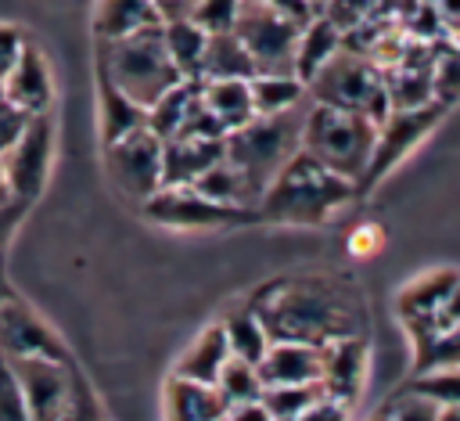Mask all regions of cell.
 Segmentation results:
<instances>
[{"label": "cell", "mask_w": 460, "mask_h": 421, "mask_svg": "<svg viewBox=\"0 0 460 421\" xmlns=\"http://www.w3.org/2000/svg\"><path fill=\"white\" fill-rule=\"evenodd\" d=\"M255 76L248 50L241 47V40L234 32H208L205 50H201V65H198V79H248Z\"/></svg>", "instance_id": "cb8c5ba5"}, {"label": "cell", "mask_w": 460, "mask_h": 421, "mask_svg": "<svg viewBox=\"0 0 460 421\" xmlns=\"http://www.w3.org/2000/svg\"><path fill=\"white\" fill-rule=\"evenodd\" d=\"M237 7H241V0H198L190 11V22L201 32H230Z\"/></svg>", "instance_id": "d6a6232c"}, {"label": "cell", "mask_w": 460, "mask_h": 421, "mask_svg": "<svg viewBox=\"0 0 460 421\" xmlns=\"http://www.w3.org/2000/svg\"><path fill=\"white\" fill-rule=\"evenodd\" d=\"M270 342L323 345L345 335H363V299L334 273L277 277L248 302Z\"/></svg>", "instance_id": "6da1fadb"}, {"label": "cell", "mask_w": 460, "mask_h": 421, "mask_svg": "<svg viewBox=\"0 0 460 421\" xmlns=\"http://www.w3.org/2000/svg\"><path fill=\"white\" fill-rule=\"evenodd\" d=\"M305 97L313 104L359 112V115H367L374 122L388 112L381 68L374 65V58H367V54L345 47V43L305 79Z\"/></svg>", "instance_id": "8992f818"}, {"label": "cell", "mask_w": 460, "mask_h": 421, "mask_svg": "<svg viewBox=\"0 0 460 421\" xmlns=\"http://www.w3.org/2000/svg\"><path fill=\"white\" fill-rule=\"evenodd\" d=\"M219 421H226V414H223V417H219Z\"/></svg>", "instance_id": "7bdbcfd3"}, {"label": "cell", "mask_w": 460, "mask_h": 421, "mask_svg": "<svg viewBox=\"0 0 460 421\" xmlns=\"http://www.w3.org/2000/svg\"><path fill=\"white\" fill-rule=\"evenodd\" d=\"M198 97L205 112L216 119L223 137L252 119V97H248V79H194Z\"/></svg>", "instance_id": "44dd1931"}, {"label": "cell", "mask_w": 460, "mask_h": 421, "mask_svg": "<svg viewBox=\"0 0 460 421\" xmlns=\"http://www.w3.org/2000/svg\"><path fill=\"white\" fill-rule=\"evenodd\" d=\"M262 389H277V385H309L316 381L320 371V356L316 345H302V342H270V349L262 353V360L255 363Z\"/></svg>", "instance_id": "e0dca14e"}, {"label": "cell", "mask_w": 460, "mask_h": 421, "mask_svg": "<svg viewBox=\"0 0 460 421\" xmlns=\"http://www.w3.org/2000/svg\"><path fill=\"white\" fill-rule=\"evenodd\" d=\"M449 112V104L442 101H424V104H413V108H388L381 119H377V133H374V151H370V162L356 184L359 194H367L374 184H381L438 122L442 115Z\"/></svg>", "instance_id": "ba28073f"}, {"label": "cell", "mask_w": 460, "mask_h": 421, "mask_svg": "<svg viewBox=\"0 0 460 421\" xmlns=\"http://www.w3.org/2000/svg\"><path fill=\"white\" fill-rule=\"evenodd\" d=\"M101 151H104V173H108L111 187L129 205L140 209L162 187V140L147 126H140L111 144H101Z\"/></svg>", "instance_id": "30bf717a"}, {"label": "cell", "mask_w": 460, "mask_h": 421, "mask_svg": "<svg viewBox=\"0 0 460 421\" xmlns=\"http://www.w3.org/2000/svg\"><path fill=\"white\" fill-rule=\"evenodd\" d=\"M406 389L435 399V403H460V381H456V367H431V371H413V378L406 381Z\"/></svg>", "instance_id": "4dcf8cb0"}, {"label": "cell", "mask_w": 460, "mask_h": 421, "mask_svg": "<svg viewBox=\"0 0 460 421\" xmlns=\"http://www.w3.org/2000/svg\"><path fill=\"white\" fill-rule=\"evenodd\" d=\"M0 101H7L11 108H18L22 115H43L50 112L54 101V76L50 65L43 58V50L32 40H18L7 72H4V86H0Z\"/></svg>", "instance_id": "5bb4252c"}, {"label": "cell", "mask_w": 460, "mask_h": 421, "mask_svg": "<svg viewBox=\"0 0 460 421\" xmlns=\"http://www.w3.org/2000/svg\"><path fill=\"white\" fill-rule=\"evenodd\" d=\"M97 76H104L119 94H126L133 104H140L144 112L169 94L176 83H183V76L176 72V65L165 54L162 43V29L147 25L115 40H97Z\"/></svg>", "instance_id": "3957f363"}, {"label": "cell", "mask_w": 460, "mask_h": 421, "mask_svg": "<svg viewBox=\"0 0 460 421\" xmlns=\"http://www.w3.org/2000/svg\"><path fill=\"white\" fill-rule=\"evenodd\" d=\"M248 97H252V115H284L302 108L305 83L288 72H255L248 76Z\"/></svg>", "instance_id": "7402d4cb"}, {"label": "cell", "mask_w": 460, "mask_h": 421, "mask_svg": "<svg viewBox=\"0 0 460 421\" xmlns=\"http://www.w3.org/2000/svg\"><path fill=\"white\" fill-rule=\"evenodd\" d=\"M374 133H377L374 119L309 101L302 112V126H298V151H305L331 173L359 184L370 162V151H374Z\"/></svg>", "instance_id": "277c9868"}, {"label": "cell", "mask_w": 460, "mask_h": 421, "mask_svg": "<svg viewBox=\"0 0 460 421\" xmlns=\"http://www.w3.org/2000/svg\"><path fill=\"white\" fill-rule=\"evenodd\" d=\"M305 104L284 115H252L244 126L223 137V158L244 176V184L255 191V202L270 184V176L298 151V126Z\"/></svg>", "instance_id": "5b68a950"}, {"label": "cell", "mask_w": 460, "mask_h": 421, "mask_svg": "<svg viewBox=\"0 0 460 421\" xmlns=\"http://www.w3.org/2000/svg\"><path fill=\"white\" fill-rule=\"evenodd\" d=\"M151 4H155V14H158V25H162V22L190 18V11H194L198 0H151Z\"/></svg>", "instance_id": "ab89813d"}, {"label": "cell", "mask_w": 460, "mask_h": 421, "mask_svg": "<svg viewBox=\"0 0 460 421\" xmlns=\"http://www.w3.org/2000/svg\"><path fill=\"white\" fill-rule=\"evenodd\" d=\"M219 327H223V335H226V349H230L234 360L259 363L262 353L270 349V335H266L259 313H255L248 302L237 306V309H230V313L219 320Z\"/></svg>", "instance_id": "d4e9b609"}, {"label": "cell", "mask_w": 460, "mask_h": 421, "mask_svg": "<svg viewBox=\"0 0 460 421\" xmlns=\"http://www.w3.org/2000/svg\"><path fill=\"white\" fill-rule=\"evenodd\" d=\"M438 410H442V403H435V399H428V396H420V392H413L406 385L385 403V417L388 421H435Z\"/></svg>", "instance_id": "1f68e13d"}, {"label": "cell", "mask_w": 460, "mask_h": 421, "mask_svg": "<svg viewBox=\"0 0 460 421\" xmlns=\"http://www.w3.org/2000/svg\"><path fill=\"white\" fill-rule=\"evenodd\" d=\"M435 421H460V403H446Z\"/></svg>", "instance_id": "60d3db41"}, {"label": "cell", "mask_w": 460, "mask_h": 421, "mask_svg": "<svg viewBox=\"0 0 460 421\" xmlns=\"http://www.w3.org/2000/svg\"><path fill=\"white\" fill-rule=\"evenodd\" d=\"M349 417V407H341V403H334V399H327V396H320L309 410H302L298 417H291V421H345Z\"/></svg>", "instance_id": "e575fe53"}, {"label": "cell", "mask_w": 460, "mask_h": 421, "mask_svg": "<svg viewBox=\"0 0 460 421\" xmlns=\"http://www.w3.org/2000/svg\"><path fill=\"white\" fill-rule=\"evenodd\" d=\"M226 360H230L226 335H223L219 320H212V324H205V327H201V331L183 345V353L176 356L172 374L190 378V381L216 385V378H219V371H223V363H226Z\"/></svg>", "instance_id": "ac0fdd59"}, {"label": "cell", "mask_w": 460, "mask_h": 421, "mask_svg": "<svg viewBox=\"0 0 460 421\" xmlns=\"http://www.w3.org/2000/svg\"><path fill=\"white\" fill-rule=\"evenodd\" d=\"M97 119H101V144H111L144 126V108L119 94L104 76H97Z\"/></svg>", "instance_id": "484cf974"}, {"label": "cell", "mask_w": 460, "mask_h": 421, "mask_svg": "<svg viewBox=\"0 0 460 421\" xmlns=\"http://www.w3.org/2000/svg\"><path fill=\"white\" fill-rule=\"evenodd\" d=\"M456 302V270L442 266V270H428L420 277H413L402 291H399V317H431L442 309H453Z\"/></svg>", "instance_id": "d6986e66"}, {"label": "cell", "mask_w": 460, "mask_h": 421, "mask_svg": "<svg viewBox=\"0 0 460 421\" xmlns=\"http://www.w3.org/2000/svg\"><path fill=\"white\" fill-rule=\"evenodd\" d=\"M54 148H58V133H54L50 112L29 115L14 133V140L0 151V180H4L7 202L29 209L43 194L54 166Z\"/></svg>", "instance_id": "52a82bcc"}, {"label": "cell", "mask_w": 460, "mask_h": 421, "mask_svg": "<svg viewBox=\"0 0 460 421\" xmlns=\"http://www.w3.org/2000/svg\"><path fill=\"white\" fill-rule=\"evenodd\" d=\"M259 4H266V7H273V11H280V14H288V18H295L298 25H305V22L316 14L309 0H259Z\"/></svg>", "instance_id": "f35d334b"}, {"label": "cell", "mask_w": 460, "mask_h": 421, "mask_svg": "<svg viewBox=\"0 0 460 421\" xmlns=\"http://www.w3.org/2000/svg\"><path fill=\"white\" fill-rule=\"evenodd\" d=\"M158 29H162V43H165V54L176 65V72L183 79H198V65H201V50H205L208 32H201L190 18L162 22Z\"/></svg>", "instance_id": "83f0119b"}, {"label": "cell", "mask_w": 460, "mask_h": 421, "mask_svg": "<svg viewBox=\"0 0 460 421\" xmlns=\"http://www.w3.org/2000/svg\"><path fill=\"white\" fill-rule=\"evenodd\" d=\"M140 212L172 230H219V227L255 219L248 212H237V209H226V205L205 198L198 187H158L140 205Z\"/></svg>", "instance_id": "7c38bea8"}, {"label": "cell", "mask_w": 460, "mask_h": 421, "mask_svg": "<svg viewBox=\"0 0 460 421\" xmlns=\"http://www.w3.org/2000/svg\"><path fill=\"white\" fill-rule=\"evenodd\" d=\"M223 155V137H169L162 140V187H190Z\"/></svg>", "instance_id": "2e32d148"}, {"label": "cell", "mask_w": 460, "mask_h": 421, "mask_svg": "<svg viewBox=\"0 0 460 421\" xmlns=\"http://www.w3.org/2000/svg\"><path fill=\"white\" fill-rule=\"evenodd\" d=\"M359 198L356 184L331 173L305 151H295L262 187L255 202V219L288 223V227H320L334 223Z\"/></svg>", "instance_id": "7a4b0ae2"}, {"label": "cell", "mask_w": 460, "mask_h": 421, "mask_svg": "<svg viewBox=\"0 0 460 421\" xmlns=\"http://www.w3.org/2000/svg\"><path fill=\"white\" fill-rule=\"evenodd\" d=\"M226 421H273V417H270V410H266V403H262V396H259V399L226 407Z\"/></svg>", "instance_id": "8d00e7d4"}, {"label": "cell", "mask_w": 460, "mask_h": 421, "mask_svg": "<svg viewBox=\"0 0 460 421\" xmlns=\"http://www.w3.org/2000/svg\"><path fill=\"white\" fill-rule=\"evenodd\" d=\"M0 421H32L29 407H25V396L14 381V371L4 356H0Z\"/></svg>", "instance_id": "836d02e7"}, {"label": "cell", "mask_w": 460, "mask_h": 421, "mask_svg": "<svg viewBox=\"0 0 460 421\" xmlns=\"http://www.w3.org/2000/svg\"><path fill=\"white\" fill-rule=\"evenodd\" d=\"M298 22L259 4V0H241L237 18H234V36L252 58L255 72H288L295 76V43H298Z\"/></svg>", "instance_id": "9c48e42d"}, {"label": "cell", "mask_w": 460, "mask_h": 421, "mask_svg": "<svg viewBox=\"0 0 460 421\" xmlns=\"http://www.w3.org/2000/svg\"><path fill=\"white\" fill-rule=\"evenodd\" d=\"M320 385L309 381V385H277V389H262V403L270 410L273 421H291L298 417L302 410H309L316 399H320Z\"/></svg>", "instance_id": "f546056e"}, {"label": "cell", "mask_w": 460, "mask_h": 421, "mask_svg": "<svg viewBox=\"0 0 460 421\" xmlns=\"http://www.w3.org/2000/svg\"><path fill=\"white\" fill-rule=\"evenodd\" d=\"M0 356L4 360H54L68 363V345L54 335V327L22 299L0 291Z\"/></svg>", "instance_id": "8fae6325"}, {"label": "cell", "mask_w": 460, "mask_h": 421, "mask_svg": "<svg viewBox=\"0 0 460 421\" xmlns=\"http://www.w3.org/2000/svg\"><path fill=\"white\" fill-rule=\"evenodd\" d=\"M216 392L223 396L226 407L234 403H248V399H259L262 396V381H259V371L255 363H244V360H226L219 378H216Z\"/></svg>", "instance_id": "f1b7e54d"}, {"label": "cell", "mask_w": 460, "mask_h": 421, "mask_svg": "<svg viewBox=\"0 0 460 421\" xmlns=\"http://www.w3.org/2000/svg\"><path fill=\"white\" fill-rule=\"evenodd\" d=\"M226 414L216 385L172 374L165 381V421H219Z\"/></svg>", "instance_id": "ffe728a7"}, {"label": "cell", "mask_w": 460, "mask_h": 421, "mask_svg": "<svg viewBox=\"0 0 460 421\" xmlns=\"http://www.w3.org/2000/svg\"><path fill=\"white\" fill-rule=\"evenodd\" d=\"M147 25H158L151 0H101L97 14H93L97 40H115V36H126V32H137Z\"/></svg>", "instance_id": "4316f807"}, {"label": "cell", "mask_w": 460, "mask_h": 421, "mask_svg": "<svg viewBox=\"0 0 460 421\" xmlns=\"http://www.w3.org/2000/svg\"><path fill=\"white\" fill-rule=\"evenodd\" d=\"M320 356V371H316V385L327 399L352 407L356 396L367 385V371H370V345L367 335H345L334 342L316 345Z\"/></svg>", "instance_id": "4fadbf2b"}, {"label": "cell", "mask_w": 460, "mask_h": 421, "mask_svg": "<svg viewBox=\"0 0 460 421\" xmlns=\"http://www.w3.org/2000/svg\"><path fill=\"white\" fill-rule=\"evenodd\" d=\"M341 25L331 14H313L302 29H298V43H295V76L305 83L338 47H341Z\"/></svg>", "instance_id": "603a6c76"}, {"label": "cell", "mask_w": 460, "mask_h": 421, "mask_svg": "<svg viewBox=\"0 0 460 421\" xmlns=\"http://www.w3.org/2000/svg\"><path fill=\"white\" fill-rule=\"evenodd\" d=\"M14 371V381L25 396L29 417L32 421H58L68 389H72V371L75 360L68 363H54V360H7Z\"/></svg>", "instance_id": "9a60e30c"}, {"label": "cell", "mask_w": 460, "mask_h": 421, "mask_svg": "<svg viewBox=\"0 0 460 421\" xmlns=\"http://www.w3.org/2000/svg\"><path fill=\"white\" fill-rule=\"evenodd\" d=\"M29 209L25 205H14V202H0V252L7 248V241L14 237V230H18V223H22V216H25Z\"/></svg>", "instance_id": "d590c367"}, {"label": "cell", "mask_w": 460, "mask_h": 421, "mask_svg": "<svg viewBox=\"0 0 460 421\" xmlns=\"http://www.w3.org/2000/svg\"><path fill=\"white\" fill-rule=\"evenodd\" d=\"M0 202H7V191H4V180H0Z\"/></svg>", "instance_id": "b9f144b4"}, {"label": "cell", "mask_w": 460, "mask_h": 421, "mask_svg": "<svg viewBox=\"0 0 460 421\" xmlns=\"http://www.w3.org/2000/svg\"><path fill=\"white\" fill-rule=\"evenodd\" d=\"M25 119H29V115H22V112H18V108H11L7 101H0V151L14 140V133L22 130V122H25Z\"/></svg>", "instance_id": "74e56055"}]
</instances>
